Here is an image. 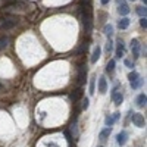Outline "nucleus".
I'll return each mask as SVG.
<instances>
[{
	"label": "nucleus",
	"instance_id": "obj_17",
	"mask_svg": "<svg viewBox=\"0 0 147 147\" xmlns=\"http://www.w3.org/2000/svg\"><path fill=\"white\" fill-rule=\"evenodd\" d=\"M131 50H140V41L137 38L131 40Z\"/></svg>",
	"mask_w": 147,
	"mask_h": 147
},
{
	"label": "nucleus",
	"instance_id": "obj_34",
	"mask_svg": "<svg viewBox=\"0 0 147 147\" xmlns=\"http://www.w3.org/2000/svg\"><path fill=\"white\" fill-rule=\"evenodd\" d=\"M0 87H2V85H0Z\"/></svg>",
	"mask_w": 147,
	"mask_h": 147
},
{
	"label": "nucleus",
	"instance_id": "obj_5",
	"mask_svg": "<svg viewBox=\"0 0 147 147\" xmlns=\"http://www.w3.org/2000/svg\"><path fill=\"white\" fill-rule=\"evenodd\" d=\"M127 140H128V134H127V131H121L118 136H116V143H118L119 146H124V144L127 143Z\"/></svg>",
	"mask_w": 147,
	"mask_h": 147
},
{
	"label": "nucleus",
	"instance_id": "obj_2",
	"mask_svg": "<svg viewBox=\"0 0 147 147\" xmlns=\"http://www.w3.org/2000/svg\"><path fill=\"white\" fill-rule=\"evenodd\" d=\"M87 80V65H80L78 68V84L82 85Z\"/></svg>",
	"mask_w": 147,
	"mask_h": 147
},
{
	"label": "nucleus",
	"instance_id": "obj_32",
	"mask_svg": "<svg viewBox=\"0 0 147 147\" xmlns=\"http://www.w3.org/2000/svg\"><path fill=\"white\" fill-rule=\"evenodd\" d=\"M131 2H134V0H131Z\"/></svg>",
	"mask_w": 147,
	"mask_h": 147
},
{
	"label": "nucleus",
	"instance_id": "obj_30",
	"mask_svg": "<svg viewBox=\"0 0 147 147\" xmlns=\"http://www.w3.org/2000/svg\"><path fill=\"white\" fill-rule=\"evenodd\" d=\"M141 2L144 3V6H146V3H147V0H141Z\"/></svg>",
	"mask_w": 147,
	"mask_h": 147
},
{
	"label": "nucleus",
	"instance_id": "obj_31",
	"mask_svg": "<svg viewBox=\"0 0 147 147\" xmlns=\"http://www.w3.org/2000/svg\"><path fill=\"white\" fill-rule=\"evenodd\" d=\"M3 2H5V3H7V2H10V0H3Z\"/></svg>",
	"mask_w": 147,
	"mask_h": 147
},
{
	"label": "nucleus",
	"instance_id": "obj_25",
	"mask_svg": "<svg viewBox=\"0 0 147 147\" xmlns=\"http://www.w3.org/2000/svg\"><path fill=\"white\" fill-rule=\"evenodd\" d=\"M140 25H141L144 30L147 28V19H146V18H141V19H140Z\"/></svg>",
	"mask_w": 147,
	"mask_h": 147
},
{
	"label": "nucleus",
	"instance_id": "obj_20",
	"mask_svg": "<svg viewBox=\"0 0 147 147\" xmlns=\"http://www.w3.org/2000/svg\"><path fill=\"white\" fill-rule=\"evenodd\" d=\"M137 13H138L141 18H146V6H138V7H137Z\"/></svg>",
	"mask_w": 147,
	"mask_h": 147
},
{
	"label": "nucleus",
	"instance_id": "obj_11",
	"mask_svg": "<svg viewBox=\"0 0 147 147\" xmlns=\"http://www.w3.org/2000/svg\"><path fill=\"white\" fill-rule=\"evenodd\" d=\"M146 102H147V97H146L144 93H141V94L137 97V106H138V107H144V106H146Z\"/></svg>",
	"mask_w": 147,
	"mask_h": 147
},
{
	"label": "nucleus",
	"instance_id": "obj_15",
	"mask_svg": "<svg viewBox=\"0 0 147 147\" xmlns=\"http://www.w3.org/2000/svg\"><path fill=\"white\" fill-rule=\"evenodd\" d=\"M103 31H105V34H106L107 37H112V34H113V27L110 25V24H107V25H105Z\"/></svg>",
	"mask_w": 147,
	"mask_h": 147
},
{
	"label": "nucleus",
	"instance_id": "obj_1",
	"mask_svg": "<svg viewBox=\"0 0 147 147\" xmlns=\"http://www.w3.org/2000/svg\"><path fill=\"white\" fill-rule=\"evenodd\" d=\"M18 16H12V15H7L3 18V22L0 24V30H10L12 27H15L18 24Z\"/></svg>",
	"mask_w": 147,
	"mask_h": 147
},
{
	"label": "nucleus",
	"instance_id": "obj_14",
	"mask_svg": "<svg viewBox=\"0 0 147 147\" xmlns=\"http://www.w3.org/2000/svg\"><path fill=\"white\" fill-rule=\"evenodd\" d=\"M115 66H116V62H115L113 59H110L109 62H107V65H106V72H113Z\"/></svg>",
	"mask_w": 147,
	"mask_h": 147
},
{
	"label": "nucleus",
	"instance_id": "obj_26",
	"mask_svg": "<svg viewBox=\"0 0 147 147\" xmlns=\"http://www.w3.org/2000/svg\"><path fill=\"white\" fill-rule=\"evenodd\" d=\"M124 63H125V65H127L128 68H132V66H134L132 60H129V59H125V60H124Z\"/></svg>",
	"mask_w": 147,
	"mask_h": 147
},
{
	"label": "nucleus",
	"instance_id": "obj_8",
	"mask_svg": "<svg viewBox=\"0 0 147 147\" xmlns=\"http://www.w3.org/2000/svg\"><path fill=\"white\" fill-rule=\"evenodd\" d=\"M100 55H102V49H100V46H96V47H94V50H93V56H91V62H93V63H96L97 60L100 59Z\"/></svg>",
	"mask_w": 147,
	"mask_h": 147
},
{
	"label": "nucleus",
	"instance_id": "obj_19",
	"mask_svg": "<svg viewBox=\"0 0 147 147\" xmlns=\"http://www.w3.org/2000/svg\"><path fill=\"white\" fill-rule=\"evenodd\" d=\"M94 90H96V77L90 80V94H94Z\"/></svg>",
	"mask_w": 147,
	"mask_h": 147
},
{
	"label": "nucleus",
	"instance_id": "obj_12",
	"mask_svg": "<svg viewBox=\"0 0 147 147\" xmlns=\"http://www.w3.org/2000/svg\"><path fill=\"white\" fill-rule=\"evenodd\" d=\"M118 27H119V30H127V28L129 27V19H128V18H122V19L118 22Z\"/></svg>",
	"mask_w": 147,
	"mask_h": 147
},
{
	"label": "nucleus",
	"instance_id": "obj_29",
	"mask_svg": "<svg viewBox=\"0 0 147 147\" xmlns=\"http://www.w3.org/2000/svg\"><path fill=\"white\" fill-rule=\"evenodd\" d=\"M124 2H125V0H118V5H122Z\"/></svg>",
	"mask_w": 147,
	"mask_h": 147
},
{
	"label": "nucleus",
	"instance_id": "obj_18",
	"mask_svg": "<svg viewBox=\"0 0 147 147\" xmlns=\"http://www.w3.org/2000/svg\"><path fill=\"white\" fill-rule=\"evenodd\" d=\"M138 77H140V75H138V74H137L136 71H131V72L128 74V80H129V81H136Z\"/></svg>",
	"mask_w": 147,
	"mask_h": 147
},
{
	"label": "nucleus",
	"instance_id": "obj_16",
	"mask_svg": "<svg viewBox=\"0 0 147 147\" xmlns=\"http://www.w3.org/2000/svg\"><path fill=\"white\" fill-rule=\"evenodd\" d=\"M141 82H143V80H141L140 77H138L136 81H131V88H132V90H137L140 85H141Z\"/></svg>",
	"mask_w": 147,
	"mask_h": 147
},
{
	"label": "nucleus",
	"instance_id": "obj_7",
	"mask_svg": "<svg viewBox=\"0 0 147 147\" xmlns=\"http://www.w3.org/2000/svg\"><path fill=\"white\" fill-rule=\"evenodd\" d=\"M82 94H84V91H82V88L80 87V88H77V90H74L72 93H71V99H72V102L75 103V102H78L81 97H82Z\"/></svg>",
	"mask_w": 147,
	"mask_h": 147
},
{
	"label": "nucleus",
	"instance_id": "obj_10",
	"mask_svg": "<svg viewBox=\"0 0 147 147\" xmlns=\"http://www.w3.org/2000/svg\"><path fill=\"white\" fill-rule=\"evenodd\" d=\"M118 12H119V13H121L122 16L128 15V13H129V7H128V5H127V3H122V5H119Z\"/></svg>",
	"mask_w": 147,
	"mask_h": 147
},
{
	"label": "nucleus",
	"instance_id": "obj_6",
	"mask_svg": "<svg viewBox=\"0 0 147 147\" xmlns=\"http://www.w3.org/2000/svg\"><path fill=\"white\" fill-rule=\"evenodd\" d=\"M107 91V81H106V78L102 75L100 78H99V93L100 94H105Z\"/></svg>",
	"mask_w": 147,
	"mask_h": 147
},
{
	"label": "nucleus",
	"instance_id": "obj_24",
	"mask_svg": "<svg viewBox=\"0 0 147 147\" xmlns=\"http://www.w3.org/2000/svg\"><path fill=\"white\" fill-rule=\"evenodd\" d=\"M88 103H90V102H88V99L85 97V99L82 100V110H87V109H88Z\"/></svg>",
	"mask_w": 147,
	"mask_h": 147
},
{
	"label": "nucleus",
	"instance_id": "obj_9",
	"mask_svg": "<svg viewBox=\"0 0 147 147\" xmlns=\"http://www.w3.org/2000/svg\"><path fill=\"white\" fill-rule=\"evenodd\" d=\"M112 99H113V102H115L116 106H121L122 102H124V94H122L121 91H116V93L112 96Z\"/></svg>",
	"mask_w": 147,
	"mask_h": 147
},
{
	"label": "nucleus",
	"instance_id": "obj_28",
	"mask_svg": "<svg viewBox=\"0 0 147 147\" xmlns=\"http://www.w3.org/2000/svg\"><path fill=\"white\" fill-rule=\"evenodd\" d=\"M100 2H102V5H107V3H109V0H100Z\"/></svg>",
	"mask_w": 147,
	"mask_h": 147
},
{
	"label": "nucleus",
	"instance_id": "obj_3",
	"mask_svg": "<svg viewBox=\"0 0 147 147\" xmlns=\"http://www.w3.org/2000/svg\"><path fill=\"white\" fill-rule=\"evenodd\" d=\"M132 124L138 128H144V124H146L144 116L141 113H132Z\"/></svg>",
	"mask_w": 147,
	"mask_h": 147
},
{
	"label": "nucleus",
	"instance_id": "obj_13",
	"mask_svg": "<svg viewBox=\"0 0 147 147\" xmlns=\"http://www.w3.org/2000/svg\"><path fill=\"white\" fill-rule=\"evenodd\" d=\"M110 132H112V128H109V127L105 128V129H102L100 134H99V138H100V140H106V138L110 136Z\"/></svg>",
	"mask_w": 147,
	"mask_h": 147
},
{
	"label": "nucleus",
	"instance_id": "obj_22",
	"mask_svg": "<svg viewBox=\"0 0 147 147\" xmlns=\"http://www.w3.org/2000/svg\"><path fill=\"white\" fill-rule=\"evenodd\" d=\"M7 46V37H0V49H5Z\"/></svg>",
	"mask_w": 147,
	"mask_h": 147
},
{
	"label": "nucleus",
	"instance_id": "obj_27",
	"mask_svg": "<svg viewBox=\"0 0 147 147\" xmlns=\"http://www.w3.org/2000/svg\"><path fill=\"white\" fill-rule=\"evenodd\" d=\"M112 118H113V121H118V119L121 118V113H118V112H116V113H113V116H112Z\"/></svg>",
	"mask_w": 147,
	"mask_h": 147
},
{
	"label": "nucleus",
	"instance_id": "obj_21",
	"mask_svg": "<svg viewBox=\"0 0 147 147\" xmlns=\"http://www.w3.org/2000/svg\"><path fill=\"white\" fill-rule=\"evenodd\" d=\"M105 124L110 128V127H112V125L115 124V121H113V118H112V116H109V115H107V116H106V119H105Z\"/></svg>",
	"mask_w": 147,
	"mask_h": 147
},
{
	"label": "nucleus",
	"instance_id": "obj_4",
	"mask_svg": "<svg viewBox=\"0 0 147 147\" xmlns=\"http://www.w3.org/2000/svg\"><path fill=\"white\" fill-rule=\"evenodd\" d=\"M124 50H125V44L122 40H118L116 43V57L121 59V57H124Z\"/></svg>",
	"mask_w": 147,
	"mask_h": 147
},
{
	"label": "nucleus",
	"instance_id": "obj_33",
	"mask_svg": "<svg viewBox=\"0 0 147 147\" xmlns=\"http://www.w3.org/2000/svg\"><path fill=\"white\" fill-rule=\"evenodd\" d=\"M99 147H102V146H99Z\"/></svg>",
	"mask_w": 147,
	"mask_h": 147
},
{
	"label": "nucleus",
	"instance_id": "obj_23",
	"mask_svg": "<svg viewBox=\"0 0 147 147\" xmlns=\"http://www.w3.org/2000/svg\"><path fill=\"white\" fill-rule=\"evenodd\" d=\"M112 50H113V43H112V40H109V41H107V44H106V52H107V53H110Z\"/></svg>",
	"mask_w": 147,
	"mask_h": 147
}]
</instances>
